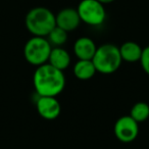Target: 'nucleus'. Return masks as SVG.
<instances>
[{
  "instance_id": "nucleus-1",
  "label": "nucleus",
  "mask_w": 149,
  "mask_h": 149,
  "mask_svg": "<svg viewBox=\"0 0 149 149\" xmlns=\"http://www.w3.org/2000/svg\"><path fill=\"white\" fill-rule=\"evenodd\" d=\"M33 83L38 96H58L65 87V77L62 70L44 63L37 66L33 76Z\"/></svg>"
},
{
  "instance_id": "nucleus-2",
  "label": "nucleus",
  "mask_w": 149,
  "mask_h": 149,
  "mask_svg": "<svg viewBox=\"0 0 149 149\" xmlns=\"http://www.w3.org/2000/svg\"><path fill=\"white\" fill-rule=\"evenodd\" d=\"M25 24L27 30L33 36L47 37L56 27L55 15L47 7H34L26 15Z\"/></svg>"
},
{
  "instance_id": "nucleus-3",
  "label": "nucleus",
  "mask_w": 149,
  "mask_h": 149,
  "mask_svg": "<svg viewBox=\"0 0 149 149\" xmlns=\"http://www.w3.org/2000/svg\"><path fill=\"white\" fill-rule=\"evenodd\" d=\"M97 72L110 74L120 68L123 62L120 48L111 43H105L97 47L92 58Z\"/></svg>"
},
{
  "instance_id": "nucleus-4",
  "label": "nucleus",
  "mask_w": 149,
  "mask_h": 149,
  "mask_svg": "<svg viewBox=\"0 0 149 149\" xmlns=\"http://www.w3.org/2000/svg\"><path fill=\"white\" fill-rule=\"evenodd\" d=\"M52 46L46 37L33 36L30 38L24 47V56L30 64L35 66L47 63Z\"/></svg>"
},
{
  "instance_id": "nucleus-5",
  "label": "nucleus",
  "mask_w": 149,
  "mask_h": 149,
  "mask_svg": "<svg viewBox=\"0 0 149 149\" xmlns=\"http://www.w3.org/2000/svg\"><path fill=\"white\" fill-rule=\"evenodd\" d=\"M77 10L81 22L92 27L101 26L106 19L104 4L97 0H82L78 5Z\"/></svg>"
},
{
  "instance_id": "nucleus-6",
  "label": "nucleus",
  "mask_w": 149,
  "mask_h": 149,
  "mask_svg": "<svg viewBox=\"0 0 149 149\" xmlns=\"http://www.w3.org/2000/svg\"><path fill=\"white\" fill-rule=\"evenodd\" d=\"M139 123H137L132 116H120L114 124L113 132L116 139L123 143H131L138 137Z\"/></svg>"
},
{
  "instance_id": "nucleus-7",
  "label": "nucleus",
  "mask_w": 149,
  "mask_h": 149,
  "mask_svg": "<svg viewBox=\"0 0 149 149\" xmlns=\"http://www.w3.org/2000/svg\"><path fill=\"white\" fill-rule=\"evenodd\" d=\"M36 108L42 118L53 120L59 116L61 112V105L56 97L52 96H38L36 101Z\"/></svg>"
},
{
  "instance_id": "nucleus-8",
  "label": "nucleus",
  "mask_w": 149,
  "mask_h": 149,
  "mask_svg": "<svg viewBox=\"0 0 149 149\" xmlns=\"http://www.w3.org/2000/svg\"><path fill=\"white\" fill-rule=\"evenodd\" d=\"M55 21L56 26L63 29L68 33L76 30L81 24V19L77 8L72 7H65L61 9L57 15H55Z\"/></svg>"
},
{
  "instance_id": "nucleus-9",
  "label": "nucleus",
  "mask_w": 149,
  "mask_h": 149,
  "mask_svg": "<svg viewBox=\"0 0 149 149\" xmlns=\"http://www.w3.org/2000/svg\"><path fill=\"white\" fill-rule=\"evenodd\" d=\"M97 49L95 42L89 37H81L74 44V52L78 59L92 60Z\"/></svg>"
},
{
  "instance_id": "nucleus-10",
  "label": "nucleus",
  "mask_w": 149,
  "mask_h": 149,
  "mask_svg": "<svg viewBox=\"0 0 149 149\" xmlns=\"http://www.w3.org/2000/svg\"><path fill=\"white\" fill-rule=\"evenodd\" d=\"M118 48H120V53L123 61L130 62V63L140 61L143 48L138 43L133 41H127Z\"/></svg>"
},
{
  "instance_id": "nucleus-11",
  "label": "nucleus",
  "mask_w": 149,
  "mask_h": 149,
  "mask_svg": "<svg viewBox=\"0 0 149 149\" xmlns=\"http://www.w3.org/2000/svg\"><path fill=\"white\" fill-rule=\"evenodd\" d=\"M70 60H72V58H70V53L65 49H63L62 47H52L49 59H48V63L64 72L70 66Z\"/></svg>"
},
{
  "instance_id": "nucleus-12",
  "label": "nucleus",
  "mask_w": 149,
  "mask_h": 149,
  "mask_svg": "<svg viewBox=\"0 0 149 149\" xmlns=\"http://www.w3.org/2000/svg\"><path fill=\"white\" fill-rule=\"evenodd\" d=\"M74 74L77 79L81 81H87L94 77L97 72L92 60H83L79 59L74 65Z\"/></svg>"
},
{
  "instance_id": "nucleus-13",
  "label": "nucleus",
  "mask_w": 149,
  "mask_h": 149,
  "mask_svg": "<svg viewBox=\"0 0 149 149\" xmlns=\"http://www.w3.org/2000/svg\"><path fill=\"white\" fill-rule=\"evenodd\" d=\"M130 116L137 123H143L149 118V105L148 103L139 101L132 106L130 110Z\"/></svg>"
},
{
  "instance_id": "nucleus-14",
  "label": "nucleus",
  "mask_w": 149,
  "mask_h": 149,
  "mask_svg": "<svg viewBox=\"0 0 149 149\" xmlns=\"http://www.w3.org/2000/svg\"><path fill=\"white\" fill-rule=\"evenodd\" d=\"M46 38L52 47H62L68 41V32L56 26Z\"/></svg>"
},
{
  "instance_id": "nucleus-15",
  "label": "nucleus",
  "mask_w": 149,
  "mask_h": 149,
  "mask_svg": "<svg viewBox=\"0 0 149 149\" xmlns=\"http://www.w3.org/2000/svg\"><path fill=\"white\" fill-rule=\"evenodd\" d=\"M140 63L143 70L149 76V45L143 48L142 55H141L140 58Z\"/></svg>"
},
{
  "instance_id": "nucleus-16",
  "label": "nucleus",
  "mask_w": 149,
  "mask_h": 149,
  "mask_svg": "<svg viewBox=\"0 0 149 149\" xmlns=\"http://www.w3.org/2000/svg\"><path fill=\"white\" fill-rule=\"evenodd\" d=\"M97 1H99V2L102 3V4H108V3L113 2L114 0H97Z\"/></svg>"
}]
</instances>
